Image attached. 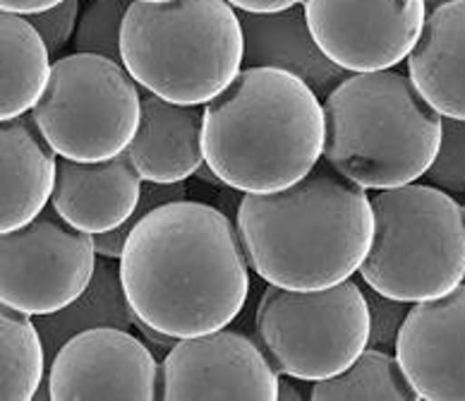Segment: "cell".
Returning a JSON list of instances; mask_svg holds the SVG:
<instances>
[{"label": "cell", "mask_w": 465, "mask_h": 401, "mask_svg": "<svg viewBox=\"0 0 465 401\" xmlns=\"http://www.w3.org/2000/svg\"><path fill=\"white\" fill-rule=\"evenodd\" d=\"M360 279L396 301L446 296L465 279V205L430 183L377 190Z\"/></svg>", "instance_id": "obj_6"}, {"label": "cell", "mask_w": 465, "mask_h": 401, "mask_svg": "<svg viewBox=\"0 0 465 401\" xmlns=\"http://www.w3.org/2000/svg\"><path fill=\"white\" fill-rule=\"evenodd\" d=\"M134 327L140 329V335L144 336V341L149 344V346L153 348H163V351H171V348L178 344V336H171L166 335V332H161V329H153L152 325H146V322H142L140 317L134 320Z\"/></svg>", "instance_id": "obj_29"}, {"label": "cell", "mask_w": 465, "mask_h": 401, "mask_svg": "<svg viewBox=\"0 0 465 401\" xmlns=\"http://www.w3.org/2000/svg\"><path fill=\"white\" fill-rule=\"evenodd\" d=\"M82 0H65L55 7H48L44 13L25 15L34 25V29L41 34V39L46 44L48 54L60 55L63 48L74 39L77 25H80Z\"/></svg>", "instance_id": "obj_26"}, {"label": "cell", "mask_w": 465, "mask_h": 401, "mask_svg": "<svg viewBox=\"0 0 465 401\" xmlns=\"http://www.w3.org/2000/svg\"><path fill=\"white\" fill-rule=\"evenodd\" d=\"M408 75L439 114L465 121V0L427 13Z\"/></svg>", "instance_id": "obj_18"}, {"label": "cell", "mask_w": 465, "mask_h": 401, "mask_svg": "<svg viewBox=\"0 0 465 401\" xmlns=\"http://www.w3.org/2000/svg\"><path fill=\"white\" fill-rule=\"evenodd\" d=\"M324 159L367 190L418 183L441 145V114L408 70L351 73L324 101Z\"/></svg>", "instance_id": "obj_4"}, {"label": "cell", "mask_w": 465, "mask_h": 401, "mask_svg": "<svg viewBox=\"0 0 465 401\" xmlns=\"http://www.w3.org/2000/svg\"><path fill=\"white\" fill-rule=\"evenodd\" d=\"M279 399L281 401H286V399H302V395H300L298 389L292 387L291 382H286V380H281V387H279Z\"/></svg>", "instance_id": "obj_30"}, {"label": "cell", "mask_w": 465, "mask_h": 401, "mask_svg": "<svg viewBox=\"0 0 465 401\" xmlns=\"http://www.w3.org/2000/svg\"><path fill=\"white\" fill-rule=\"evenodd\" d=\"M281 375L254 339L235 329L178 339L161 361V399L276 401Z\"/></svg>", "instance_id": "obj_11"}, {"label": "cell", "mask_w": 465, "mask_h": 401, "mask_svg": "<svg viewBox=\"0 0 465 401\" xmlns=\"http://www.w3.org/2000/svg\"><path fill=\"white\" fill-rule=\"evenodd\" d=\"M65 0H0L3 13H15V15H36L44 13L48 7H55Z\"/></svg>", "instance_id": "obj_28"}, {"label": "cell", "mask_w": 465, "mask_h": 401, "mask_svg": "<svg viewBox=\"0 0 465 401\" xmlns=\"http://www.w3.org/2000/svg\"><path fill=\"white\" fill-rule=\"evenodd\" d=\"M130 3L133 0H92L87 7H82L73 39L74 54H96L123 63L120 32Z\"/></svg>", "instance_id": "obj_23"}, {"label": "cell", "mask_w": 465, "mask_h": 401, "mask_svg": "<svg viewBox=\"0 0 465 401\" xmlns=\"http://www.w3.org/2000/svg\"><path fill=\"white\" fill-rule=\"evenodd\" d=\"M360 286L365 291L367 306H370V317H372L367 346L396 354L401 327H403V322H406L408 313H411L412 303L396 301V298H389V296L379 294V291H374V288L370 286V284H365L362 279H360Z\"/></svg>", "instance_id": "obj_25"}, {"label": "cell", "mask_w": 465, "mask_h": 401, "mask_svg": "<svg viewBox=\"0 0 465 401\" xmlns=\"http://www.w3.org/2000/svg\"><path fill=\"white\" fill-rule=\"evenodd\" d=\"M463 281H465V279H463Z\"/></svg>", "instance_id": "obj_33"}, {"label": "cell", "mask_w": 465, "mask_h": 401, "mask_svg": "<svg viewBox=\"0 0 465 401\" xmlns=\"http://www.w3.org/2000/svg\"><path fill=\"white\" fill-rule=\"evenodd\" d=\"M238 17L245 36V67H279L292 73L322 101L351 75L317 46L302 5L269 15L238 13Z\"/></svg>", "instance_id": "obj_16"}, {"label": "cell", "mask_w": 465, "mask_h": 401, "mask_svg": "<svg viewBox=\"0 0 465 401\" xmlns=\"http://www.w3.org/2000/svg\"><path fill=\"white\" fill-rule=\"evenodd\" d=\"M324 106L310 85L279 67H242L204 104V161L238 193H276L324 156Z\"/></svg>", "instance_id": "obj_3"}, {"label": "cell", "mask_w": 465, "mask_h": 401, "mask_svg": "<svg viewBox=\"0 0 465 401\" xmlns=\"http://www.w3.org/2000/svg\"><path fill=\"white\" fill-rule=\"evenodd\" d=\"M32 115L58 156L114 159L137 135L142 87L123 63L96 54L63 55Z\"/></svg>", "instance_id": "obj_8"}, {"label": "cell", "mask_w": 465, "mask_h": 401, "mask_svg": "<svg viewBox=\"0 0 465 401\" xmlns=\"http://www.w3.org/2000/svg\"><path fill=\"white\" fill-rule=\"evenodd\" d=\"M250 269L238 226L219 207L193 200L149 212L120 257L133 313L178 339L228 327L245 308Z\"/></svg>", "instance_id": "obj_1"}, {"label": "cell", "mask_w": 465, "mask_h": 401, "mask_svg": "<svg viewBox=\"0 0 465 401\" xmlns=\"http://www.w3.org/2000/svg\"><path fill=\"white\" fill-rule=\"evenodd\" d=\"M0 399L34 401L46 377V344L32 315L3 306L0 313Z\"/></svg>", "instance_id": "obj_22"}, {"label": "cell", "mask_w": 465, "mask_h": 401, "mask_svg": "<svg viewBox=\"0 0 465 401\" xmlns=\"http://www.w3.org/2000/svg\"><path fill=\"white\" fill-rule=\"evenodd\" d=\"M3 46V85H0V121L32 114L44 96L54 73V55L48 54L41 34L25 15H0Z\"/></svg>", "instance_id": "obj_20"}, {"label": "cell", "mask_w": 465, "mask_h": 401, "mask_svg": "<svg viewBox=\"0 0 465 401\" xmlns=\"http://www.w3.org/2000/svg\"><path fill=\"white\" fill-rule=\"evenodd\" d=\"M425 3H427V13H432V10L446 5V3H453V0H425Z\"/></svg>", "instance_id": "obj_31"}, {"label": "cell", "mask_w": 465, "mask_h": 401, "mask_svg": "<svg viewBox=\"0 0 465 401\" xmlns=\"http://www.w3.org/2000/svg\"><path fill=\"white\" fill-rule=\"evenodd\" d=\"M238 13H254V15H269V13H283L295 5H302L305 0H228Z\"/></svg>", "instance_id": "obj_27"}, {"label": "cell", "mask_w": 465, "mask_h": 401, "mask_svg": "<svg viewBox=\"0 0 465 401\" xmlns=\"http://www.w3.org/2000/svg\"><path fill=\"white\" fill-rule=\"evenodd\" d=\"M120 51L142 89L187 106L216 99L245 67L242 25L228 0H133Z\"/></svg>", "instance_id": "obj_5"}, {"label": "cell", "mask_w": 465, "mask_h": 401, "mask_svg": "<svg viewBox=\"0 0 465 401\" xmlns=\"http://www.w3.org/2000/svg\"><path fill=\"white\" fill-rule=\"evenodd\" d=\"M0 303L32 317L67 308L92 284L96 243L48 205L25 226L3 234Z\"/></svg>", "instance_id": "obj_9"}, {"label": "cell", "mask_w": 465, "mask_h": 401, "mask_svg": "<svg viewBox=\"0 0 465 401\" xmlns=\"http://www.w3.org/2000/svg\"><path fill=\"white\" fill-rule=\"evenodd\" d=\"M370 306L358 279L320 291L264 288L254 341L279 375L320 382L346 370L370 341Z\"/></svg>", "instance_id": "obj_7"}, {"label": "cell", "mask_w": 465, "mask_h": 401, "mask_svg": "<svg viewBox=\"0 0 465 401\" xmlns=\"http://www.w3.org/2000/svg\"><path fill=\"white\" fill-rule=\"evenodd\" d=\"M144 3H166V0H144Z\"/></svg>", "instance_id": "obj_32"}, {"label": "cell", "mask_w": 465, "mask_h": 401, "mask_svg": "<svg viewBox=\"0 0 465 401\" xmlns=\"http://www.w3.org/2000/svg\"><path fill=\"white\" fill-rule=\"evenodd\" d=\"M58 152L44 137L32 114L0 121L3 234L34 221L51 205L58 178Z\"/></svg>", "instance_id": "obj_17"}, {"label": "cell", "mask_w": 465, "mask_h": 401, "mask_svg": "<svg viewBox=\"0 0 465 401\" xmlns=\"http://www.w3.org/2000/svg\"><path fill=\"white\" fill-rule=\"evenodd\" d=\"M48 387L51 401H156L161 363L127 329H87L54 356Z\"/></svg>", "instance_id": "obj_12"}, {"label": "cell", "mask_w": 465, "mask_h": 401, "mask_svg": "<svg viewBox=\"0 0 465 401\" xmlns=\"http://www.w3.org/2000/svg\"><path fill=\"white\" fill-rule=\"evenodd\" d=\"M254 275L291 291H320L358 275L374 236L367 187L322 161L291 187L245 193L235 215Z\"/></svg>", "instance_id": "obj_2"}, {"label": "cell", "mask_w": 465, "mask_h": 401, "mask_svg": "<svg viewBox=\"0 0 465 401\" xmlns=\"http://www.w3.org/2000/svg\"><path fill=\"white\" fill-rule=\"evenodd\" d=\"M396 358L422 401H465V281L446 296L412 303Z\"/></svg>", "instance_id": "obj_13"}, {"label": "cell", "mask_w": 465, "mask_h": 401, "mask_svg": "<svg viewBox=\"0 0 465 401\" xmlns=\"http://www.w3.org/2000/svg\"><path fill=\"white\" fill-rule=\"evenodd\" d=\"M134 320H137V315L127 303L123 279H120V265H114L111 257H101V255L92 284L77 301L58 313L34 317L41 339L46 344L48 363L54 361V356L65 346L67 341L87 329H130L134 327Z\"/></svg>", "instance_id": "obj_19"}, {"label": "cell", "mask_w": 465, "mask_h": 401, "mask_svg": "<svg viewBox=\"0 0 465 401\" xmlns=\"http://www.w3.org/2000/svg\"><path fill=\"white\" fill-rule=\"evenodd\" d=\"M314 401H418L396 354L367 346L346 370L314 382Z\"/></svg>", "instance_id": "obj_21"}, {"label": "cell", "mask_w": 465, "mask_h": 401, "mask_svg": "<svg viewBox=\"0 0 465 401\" xmlns=\"http://www.w3.org/2000/svg\"><path fill=\"white\" fill-rule=\"evenodd\" d=\"M204 106L173 104L142 89V121L127 155L146 183H185L204 164Z\"/></svg>", "instance_id": "obj_15"}, {"label": "cell", "mask_w": 465, "mask_h": 401, "mask_svg": "<svg viewBox=\"0 0 465 401\" xmlns=\"http://www.w3.org/2000/svg\"><path fill=\"white\" fill-rule=\"evenodd\" d=\"M317 46L348 73L401 65L427 20L425 0H305Z\"/></svg>", "instance_id": "obj_10"}, {"label": "cell", "mask_w": 465, "mask_h": 401, "mask_svg": "<svg viewBox=\"0 0 465 401\" xmlns=\"http://www.w3.org/2000/svg\"><path fill=\"white\" fill-rule=\"evenodd\" d=\"M144 178L127 152L106 161L60 156L51 205L67 224L87 234L123 226L140 205Z\"/></svg>", "instance_id": "obj_14"}, {"label": "cell", "mask_w": 465, "mask_h": 401, "mask_svg": "<svg viewBox=\"0 0 465 401\" xmlns=\"http://www.w3.org/2000/svg\"><path fill=\"white\" fill-rule=\"evenodd\" d=\"M422 178L456 200H465V121L441 115V145Z\"/></svg>", "instance_id": "obj_24"}]
</instances>
